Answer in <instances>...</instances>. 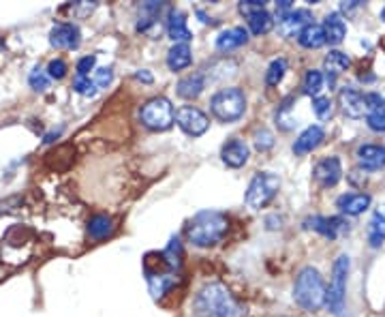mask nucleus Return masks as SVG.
Returning <instances> with one entry per match:
<instances>
[{"mask_svg":"<svg viewBox=\"0 0 385 317\" xmlns=\"http://www.w3.org/2000/svg\"><path fill=\"white\" fill-rule=\"evenodd\" d=\"M146 277L154 298H163L167 291H172L180 281V266H182V244L174 238L163 253H156V266L146 260Z\"/></svg>","mask_w":385,"mask_h":317,"instance_id":"obj_1","label":"nucleus"},{"mask_svg":"<svg viewBox=\"0 0 385 317\" xmlns=\"http://www.w3.org/2000/svg\"><path fill=\"white\" fill-rule=\"evenodd\" d=\"M192 311L197 317H244L247 313L223 283L204 285L192 300Z\"/></svg>","mask_w":385,"mask_h":317,"instance_id":"obj_2","label":"nucleus"},{"mask_svg":"<svg viewBox=\"0 0 385 317\" xmlns=\"http://www.w3.org/2000/svg\"><path fill=\"white\" fill-rule=\"evenodd\" d=\"M229 230V219L216 210H202L186 225V238L195 246L208 248L219 244Z\"/></svg>","mask_w":385,"mask_h":317,"instance_id":"obj_3","label":"nucleus"},{"mask_svg":"<svg viewBox=\"0 0 385 317\" xmlns=\"http://www.w3.org/2000/svg\"><path fill=\"white\" fill-rule=\"evenodd\" d=\"M294 298L304 311H310V313L319 311L325 305L328 287L317 268L306 266L300 270L296 277V285H294Z\"/></svg>","mask_w":385,"mask_h":317,"instance_id":"obj_4","label":"nucleus"},{"mask_svg":"<svg viewBox=\"0 0 385 317\" xmlns=\"http://www.w3.org/2000/svg\"><path fill=\"white\" fill-rule=\"evenodd\" d=\"M212 116L221 123H235L238 118L244 116L247 111V97L240 88H221L219 93H214L210 99Z\"/></svg>","mask_w":385,"mask_h":317,"instance_id":"obj_5","label":"nucleus"},{"mask_svg":"<svg viewBox=\"0 0 385 317\" xmlns=\"http://www.w3.org/2000/svg\"><path fill=\"white\" fill-rule=\"evenodd\" d=\"M280 189V178L272 172H259L255 174V178L251 180V185L247 189L244 201L251 210H261L266 208L268 203L276 197Z\"/></svg>","mask_w":385,"mask_h":317,"instance_id":"obj_6","label":"nucleus"},{"mask_svg":"<svg viewBox=\"0 0 385 317\" xmlns=\"http://www.w3.org/2000/svg\"><path fill=\"white\" fill-rule=\"evenodd\" d=\"M349 255H339L332 266V279H330V287H328V298L325 305L330 307V311L334 315H343L345 311V293H347V277H349Z\"/></svg>","mask_w":385,"mask_h":317,"instance_id":"obj_7","label":"nucleus"},{"mask_svg":"<svg viewBox=\"0 0 385 317\" xmlns=\"http://www.w3.org/2000/svg\"><path fill=\"white\" fill-rule=\"evenodd\" d=\"M139 120L150 131H167L176 123V111L172 101L165 97H154L146 101L139 109Z\"/></svg>","mask_w":385,"mask_h":317,"instance_id":"obj_8","label":"nucleus"},{"mask_svg":"<svg viewBox=\"0 0 385 317\" xmlns=\"http://www.w3.org/2000/svg\"><path fill=\"white\" fill-rule=\"evenodd\" d=\"M339 99H341V105H343V109H345V114L351 116V118L368 116V111H370L375 105H379V103L383 101L379 95L359 93L357 88H351V86H347V88L341 90Z\"/></svg>","mask_w":385,"mask_h":317,"instance_id":"obj_9","label":"nucleus"},{"mask_svg":"<svg viewBox=\"0 0 385 317\" xmlns=\"http://www.w3.org/2000/svg\"><path fill=\"white\" fill-rule=\"evenodd\" d=\"M176 123L190 138H199L210 129V118L206 116V111L195 105H182L176 109Z\"/></svg>","mask_w":385,"mask_h":317,"instance_id":"obj_10","label":"nucleus"},{"mask_svg":"<svg viewBox=\"0 0 385 317\" xmlns=\"http://www.w3.org/2000/svg\"><path fill=\"white\" fill-rule=\"evenodd\" d=\"M50 43L56 50H78L82 43V33L73 21H60L50 30Z\"/></svg>","mask_w":385,"mask_h":317,"instance_id":"obj_11","label":"nucleus"},{"mask_svg":"<svg viewBox=\"0 0 385 317\" xmlns=\"http://www.w3.org/2000/svg\"><path fill=\"white\" fill-rule=\"evenodd\" d=\"M315 180L323 187V189H330L334 187L339 180L343 178V163L339 156H325L321 161L315 165Z\"/></svg>","mask_w":385,"mask_h":317,"instance_id":"obj_12","label":"nucleus"},{"mask_svg":"<svg viewBox=\"0 0 385 317\" xmlns=\"http://www.w3.org/2000/svg\"><path fill=\"white\" fill-rule=\"evenodd\" d=\"M355 158L362 170L377 172L385 167V146L381 144H362L355 152Z\"/></svg>","mask_w":385,"mask_h":317,"instance_id":"obj_13","label":"nucleus"},{"mask_svg":"<svg viewBox=\"0 0 385 317\" xmlns=\"http://www.w3.org/2000/svg\"><path fill=\"white\" fill-rule=\"evenodd\" d=\"M249 156H251V150H249L247 142L238 140V138L229 140V142L223 144V148H221V158H223V163L229 165V167H233V170L247 165Z\"/></svg>","mask_w":385,"mask_h":317,"instance_id":"obj_14","label":"nucleus"},{"mask_svg":"<svg viewBox=\"0 0 385 317\" xmlns=\"http://www.w3.org/2000/svg\"><path fill=\"white\" fill-rule=\"evenodd\" d=\"M310 13L306 9H292L287 15H283L278 19V28L285 37H294V35H300V30L308 24H312L310 21Z\"/></svg>","mask_w":385,"mask_h":317,"instance_id":"obj_15","label":"nucleus"},{"mask_svg":"<svg viewBox=\"0 0 385 317\" xmlns=\"http://www.w3.org/2000/svg\"><path fill=\"white\" fill-rule=\"evenodd\" d=\"M323 138H325V133H323V129L319 127V125H310V127H306L300 135H298V140H296V144H294V152L296 154H308V152H312L315 150L321 142H323Z\"/></svg>","mask_w":385,"mask_h":317,"instance_id":"obj_16","label":"nucleus"},{"mask_svg":"<svg viewBox=\"0 0 385 317\" xmlns=\"http://www.w3.org/2000/svg\"><path fill=\"white\" fill-rule=\"evenodd\" d=\"M304 225L308 230H315L332 240L339 236V232L345 230V221L341 217H312V219H306Z\"/></svg>","mask_w":385,"mask_h":317,"instance_id":"obj_17","label":"nucleus"},{"mask_svg":"<svg viewBox=\"0 0 385 317\" xmlns=\"http://www.w3.org/2000/svg\"><path fill=\"white\" fill-rule=\"evenodd\" d=\"M336 203H339L341 212H345L349 217H357L370 206V195L368 193H345L339 197Z\"/></svg>","mask_w":385,"mask_h":317,"instance_id":"obj_18","label":"nucleus"},{"mask_svg":"<svg viewBox=\"0 0 385 317\" xmlns=\"http://www.w3.org/2000/svg\"><path fill=\"white\" fill-rule=\"evenodd\" d=\"M247 41H249V30L247 28H242V26L227 28L216 37V50L231 52V50H238L240 45H244Z\"/></svg>","mask_w":385,"mask_h":317,"instance_id":"obj_19","label":"nucleus"},{"mask_svg":"<svg viewBox=\"0 0 385 317\" xmlns=\"http://www.w3.org/2000/svg\"><path fill=\"white\" fill-rule=\"evenodd\" d=\"M167 35L174 43H190L192 33L186 26V17L182 11H172L170 19H167Z\"/></svg>","mask_w":385,"mask_h":317,"instance_id":"obj_20","label":"nucleus"},{"mask_svg":"<svg viewBox=\"0 0 385 317\" xmlns=\"http://www.w3.org/2000/svg\"><path fill=\"white\" fill-rule=\"evenodd\" d=\"M321 26H323V33H325V43H330V45H339L347 35V24H345V19L341 17V13H330L323 19Z\"/></svg>","mask_w":385,"mask_h":317,"instance_id":"obj_21","label":"nucleus"},{"mask_svg":"<svg viewBox=\"0 0 385 317\" xmlns=\"http://www.w3.org/2000/svg\"><path fill=\"white\" fill-rule=\"evenodd\" d=\"M204 88H206V75L204 73H190L186 78H182L176 86L178 90V95L182 99H197L202 93H204Z\"/></svg>","mask_w":385,"mask_h":317,"instance_id":"obj_22","label":"nucleus"},{"mask_svg":"<svg viewBox=\"0 0 385 317\" xmlns=\"http://www.w3.org/2000/svg\"><path fill=\"white\" fill-rule=\"evenodd\" d=\"M190 62H192V54L188 43H174V48L167 52V66L172 71H182L186 66H190Z\"/></svg>","mask_w":385,"mask_h":317,"instance_id":"obj_23","label":"nucleus"},{"mask_svg":"<svg viewBox=\"0 0 385 317\" xmlns=\"http://www.w3.org/2000/svg\"><path fill=\"white\" fill-rule=\"evenodd\" d=\"M298 43L302 48H308V50H317L321 45H325V33H323V26L321 24H308L300 30L298 35Z\"/></svg>","mask_w":385,"mask_h":317,"instance_id":"obj_24","label":"nucleus"},{"mask_svg":"<svg viewBox=\"0 0 385 317\" xmlns=\"http://www.w3.org/2000/svg\"><path fill=\"white\" fill-rule=\"evenodd\" d=\"M368 242L375 248L385 242V203L375 210V215L368 223Z\"/></svg>","mask_w":385,"mask_h":317,"instance_id":"obj_25","label":"nucleus"},{"mask_svg":"<svg viewBox=\"0 0 385 317\" xmlns=\"http://www.w3.org/2000/svg\"><path fill=\"white\" fill-rule=\"evenodd\" d=\"M114 230V221L107 215H94L88 221V234L92 240H103L111 234Z\"/></svg>","mask_w":385,"mask_h":317,"instance_id":"obj_26","label":"nucleus"},{"mask_svg":"<svg viewBox=\"0 0 385 317\" xmlns=\"http://www.w3.org/2000/svg\"><path fill=\"white\" fill-rule=\"evenodd\" d=\"M247 19H249V33H253V35H257V37L268 35V33L272 30V26H274V17H272L266 9L259 11V13L249 15Z\"/></svg>","mask_w":385,"mask_h":317,"instance_id":"obj_27","label":"nucleus"},{"mask_svg":"<svg viewBox=\"0 0 385 317\" xmlns=\"http://www.w3.org/2000/svg\"><path fill=\"white\" fill-rule=\"evenodd\" d=\"M349 64H351L349 56L343 54V52H339V50H334V52H330L325 56V69H328V73H332V78L343 73V71H347Z\"/></svg>","mask_w":385,"mask_h":317,"instance_id":"obj_28","label":"nucleus"},{"mask_svg":"<svg viewBox=\"0 0 385 317\" xmlns=\"http://www.w3.org/2000/svg\"><path fill=\"white\" fill-rule=\"evenodd\" d=\"M321 88H323V73L317 69H308L304 75V93L310 97H319Z\"/></svg>","mask_w":385,"mask_h":317,"instance_id":"obj_29","label":"nucleus"},{"mask_svg":"<svg viewBox=\"0 0 385 317\" xmlns=\"http://www.w3.org/2000/svg\"><path fill=\"white\" fill-rule=\"evenodd\" d=\"M366 125L377 133H385V99L368 111Z\"/></svg>","mask_w":385,"mask_h":317,"instance_id":"obj_30","label":"nucleus"},{"mask_svg":"<svg viewBox=\"0 0 385 317\" xmlns=\"http://www.w3.org/2000/svg\"><path fill=\"white\" fill-rule=\"evenodd\" d=\"M287 73V60L285 58H274L268 66V73H266V84L268 86H278L280 80Z\"/></svg>","mask_w":385,"mask_h":317,"instance_id":"obj_31","label":"nucleus"},{"mask_svg":"<svg viewBox=\"0 0 385 317\" xmlns=\"http://www.w3.org/2000/svg\"><path fill=\"white\" fill-rule=\"evenodd\" d=\"M28 84H30V88H35V90H45L47 86H50V75H47V71L41 69V66H35V69L30 71Z\"/></svg>","mask_w":385,"mask_h":317,"instance_id":"obj_32","label":"nucleus"},{"mask_svg":"<svg viewBox=\"0 0 385 317\" xmlns=\"http://www.w3.org/2000/svg\"><path fill=\"white\" fill-rule=\"evenodd\" d=\"M73 88H75V93H80V95H84V97H94L96 90H99L90 78H75Z\"/></svg>","mask_w":385,"mask_h":317,"instance_id":"obj_33","label":"nucleus"},{"mask_svg":"<svg viewBox=\"0 0 385 317\" xmlns=\"http://www.w3.org/2000/svg\"><path fill=\"white\" fill-rule=\"evenodd\" d=\"M47 75H50V80H62L69 71V66L62 58H54L50 64H47Z\"/></svg>","mask_w":385,"mask_h":317,"instance_id":"obj_34","label":"nucleus"},{"mask_svg":"<svg viewBox=\"0 0 385 317\" xmlns=\"http://www.w3.org/2000/svg\"><path fill=\"white\" fill-rule=\"evenodd\" d=\"M312 111H315L319 118H328L332 114V101H330V97H315V99H312Z\"/></svg>","mask_w":385,"mask_h":317,"instance_id":"obj_35","label":"nucleus"},{"mask_svg":"<svg viewBox=\"0 0 385 317\" xmlns=\"http://www.w3.org/2000/svg\"><path fill=\"white\" fill-rule=\"evenodd\" d=\"M255 146H257L259 150H268V148H272V146H274V135H272L268 129L257 131V133H255Z\"/></svg>","mask_w":385,"mask_h":317,"instance_id":"obj_36","label":"nucleus"},{"mask_svg":"<svg viewBox=\"0 0 385 317\" xmlns=\"http://www.w3.org/2000/svg\"><path fill=\"white\" fill-rule=\"evenodd\" d=\"M238 9H240V13H244L249 17L253 13H259L266 9V3H263V0H242V3L238 5Z\"/></svg>","mask_w":385,"mask_h":317,"instance_id":"obj_37","label":"nucleus"},{"mask_svg":"<svg viewBox=\"0 0 385 317\" xmlns=\"http://www.w3.org/2000/svg\"><path fill=\"white\" fill-rule=\"evenodd\" d=\"M94 64H96V56H84L78 60V78H90V71H94Z\"/></svg>","mask_w":385,"mask_h":317,"instance_id":"obj_38","label":"nucleus"},{"mask_svg":"<svg viewBox=\"0 0 385 317\" xmlns=\"http://www.w3.org/2000/svg\"><path fill=\"white\" fill-rule=\"evenodd\" d=\"M111 80H114V71L111 69H96L94 71V78H92V82L96 84V88H107L109 84H111Z\"/></svg>","mask_w":385,"mask_h":317,"instance_id":"obj_39","label":"nucleus"},{"mask_svg":"<svg viewBox=\"0 0 385 317\" xmlns=\"http://www.w3.org/2000/svg\"><path fill=\"white\" fill-rule=\"evenodd\" d=\"M137 80H143V82H152V75L148 71H137Z\"/></svg>","mask_w":385,"mask_h":317,"instance_id":"obj_40","label":"nucleus"},{"mask_svg":"<svg viewBox=\"0 0 385 317\" xmlns=\"http://www.w3.org/2000/svg\"><path fill=\"white\" fill-rule=\"evenodd\" d=\"M381 17H383V19H385V9H383V13H381Z\"/></svg>","mask_w":385,"mask_h":317,"instance_id":"obj_41","label":"nucleus"}]
</instances>
